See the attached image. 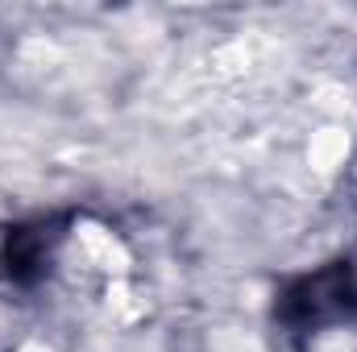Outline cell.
Returning a JSON list of instances; mask_svg holds the SVG:
<instances>
[{
    "instance_id": "cell-1",
    "label": "cell",
    "mask_w": 357,
    "mask_h": 352,
    "mask_svg": "<svg viewBox=\"0 0 357 352\" xmlns=\"http://www.w3.org/2000/svg\"><path fill=\"white\" fill-rule=\"evenodd\" d=\"M17 352H54V349H46L42 340H25V344H21V349H17Z\"/></svg>"
}]
</instances>
